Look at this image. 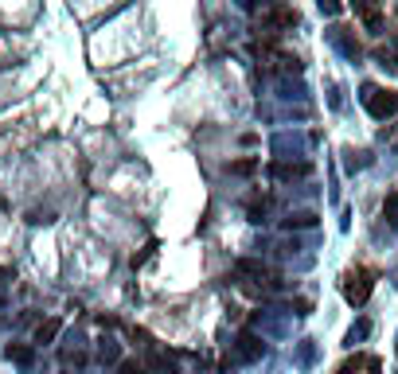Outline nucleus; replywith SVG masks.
<instances>
[{
  "label": "nucleus",
  "instance_id": "obj_1",
  "mask_svg": "<svg viewBox=\"0 0 398 374\" xmlns=\"http://www.w3.org/2000/svg\"><path fill=\"white\" fill-rule=\"evenodd\" d=\"M363 106H367V113L371 117H379V121H387V117H395L398 113V90H379V86H363Z\"/></svg>",
  "mask_w": 398,
  "mask_h": 374
},
{
  "label": "nucleus",
  "instance_id": "obj_2",
  "mask_svg": "<svg viewBox=\"0 0 398 374\" xmlns=\"http://www.w3.org/2000/svg\"><path fill=\"white\" fill-rule=\"evenodd\" d=\"M344 296H348V304H367V296H371V273L367 269H356V273L344 277Z\"/></svg>",
  "mask_w": 398,
  "mask_h": 374
},
{
  "label": "nucleus",
  "instance_id": "obj_3",
  "mask_svg": "<svg viewBox=\"0 0 398 374\" xmlns=\"http://www.w3.org/2000/svg\"><path fill=\"white\" fill-rule=\"evenodd\" d=\"M351 8H356L359 20L367 24V31H379V24H383V16H379V0H351Z\"/></svg>",
  "mask_w": 398,
  "mask_h": 374
},
{
  "label": "nucleus",
  "instance_id": "obj_4",
  "mask_svg": "<svg viewBox=\"0 0 398 374\" xmlns=\"http://www.w3.org/2000/svg\"><path fill=\"white\" fill-rule=\"evenodd\" d=\"M4 359H8V363H16L20 371H31V366H35V351H31V347H24V343H8V347H4Z\"/></svg>",
  "mask_w": 398,
  "mask_h": 374
},
{
  "label": "nucleus",
  "instance_id": "obj_5",
  "mask_svg": "<svg viewBox=\"0 0 398 374\" xmlns=\"http://www.w3.org/2000/svg\"><path fill=\"white\" fill-rule=\"evenodd\" d=\"M239 355L246 359V363H254V359H262V355H266V343H262L258 335L242 332V335H239Z\"/></svg>",
  "mask_w": 398,
  "mask_h": 374
},
{
  "label": "nucleus",
  "instance_id": "obj_6",
  "mask_svg": "<svg viewBox=\"0 0 398 374\" xmlns=\"http://www.w3.org/2000/svg\"><path fill=\"white\" fill-rule=\"evenodd\" d=\"M293 24H297V12L285 8V4L269 8V16H266V31H273V28H293Z\"/></svg>",
  "mask_w": 398,
  "mask_h": 374
},
{
  "label": "nucleus",
  "instance_id": "obj_7",
  "mask_svg": "<svg viewBox=\"0 0 398 374\" xmlns=\"http://www.w3.org/2000/svg\"><path fill=\"white\" fill-rule=\"evenodd\" d=\"M269 172H273V179H305L312 172V164H269Z\"/></svg>",
  "mask_w": 398,
  "mask_h": 374
},
{
  "label": "nucleus",
  "instance_id": "obj_8",
  "mask_svg": "<svg viewBox=\"0 0 398 374\" xmlns=\"http://www.w3.org/2000/svg\"><path fill=\"white\" fill-rule=\"evenodd\" d=\"M332 43H336V47L344 51L348 59H359V43L348 35V28H332Z\"/></svg>",
  "mask_w": 398,
  "mask_h": 374
},
{
  "label": "nucleus",
  "instance_id": "obj_9",
  "mask_svg": "<svg viewBox=\"0 0 398 374\" xmlns=\"http://www.w3.org/2000/svg\"><path fill=\"white\" fill-rule=\"evenodd\" d=\"M59 320H55V316H51V320H43L40 327H35V343H55V335H59Z\"/></svg>",
  "mask_w": 398,
  "mask_h": 374
},
{
  "label": "nucleus",
  "instance_id": "obj_10",
  "mask_svg": "<svg viewBox=\"0 0 398 374\" xmlns=\"http://www.w3.org/2000/svg\"><path fill=\"white\" fill-rule=\"evenodd\" d=\"M344 164H348V172H356V168H367L371 164V152H363V148H348V152H344Z\"/></svg>",
  "mask_w": 398,
  "mask_h": 374
},
{
  "label": "nucleus",
  "instance_id": "obj_11",
  "mask_svg": "<svg viewBox=\"0 0 398 374\" xmlns=\"http://www.w3.org/2000/svg\"><path fill=\"white\" fill-rule=\"evenodd\" d=\"M98 359H102V363H118V359H121V347L113 343V339H102V343H98Z\"/></svg>",
  "mask_w": 398,
  "mask_h": 374
},
{
  "label": "nucleus",
  "instance_id": "obj_12",
  "mask_svg": "<svg viewBox=\"0 0 398 374\" xmlns=\"http://www.w3.org/2000/svg\"><path fill=\"white\" fill-rule=\"evenodd\" d=\"M285 227L293 230V227H317V215L312 211H301V215H289L285 218Z\"/></svg>",
  "mask_w": 398,
  "mask_h": 374
},
{
  "label": "nucleus",
  "instance_id": "obj_13",
  "mask_svg": "<svg viewBox=\"0 0 398 374\" xmlns=\"http://www.w3.org/2000/svg\"><path fill=\"white\" fill-rule=\"evenodd\" d=\"M269 199H250V222H266Z\"/></svg>",
  "mask_w": 398,
  "mask_h": 374
},
{
  "label": "nucleus",
  "instance_id": "obj_14",
  "mask_svg": "<svg viewBox=\"0 0 398 374\" xmlns=\"http://www.w3.org/2000/svg\"><path fill=\"white\" fill-rule=\"evenodd\" d=\"M383 218H387L390 227H398V191L387 195V203H383Z\"/></svg>",
  "mask_w": 398,
  "mask_h": 374
},
{
  "label": "nucleus",
  "instance_id": "obj_15",
  "mask_svg": "<svg viewBox=\"0 0 398 374\" xmlns=\"http://www.w3.org/2000/svg\"><path fill=\"white\" fill-rule=\"evenodd\" d=\"M239 273L242 277H258L262 281V277H266V266H262V261H239Z\"/></svg>",
  "mask_w": 398,
  "mask_h": 374
},
{
  "label": "nucleus",
  "instance_id": "obj_16",
  "mask_svg": "<svg viewBox=\"0 0 398 374\" xmlns=\"http://www.w3.org/2000/svg\"><path fill=\"white\" fill-rule=\"evenodd\" d=\"M367 332H371V324H367V320H359V324L348 332V343H359V339H367Z\"/></svg>",
  "mask_w": 398,
  "mask_h": 374
},
{
  "label": "nucleus",
  "instance_id": "obj_17",
  "mask_svg": "<svg viewBox=\"0 0 398 374\" xmlns=\"http://www.w3.org/2000/svg\"><path fill=\"white\" fill-rule=\"evenodd\" d=\"M254 168H258V160H234V164H230V172H234V176H250Z\"/></svg>",
  "mask_w": 398,
  "mask_h": 374
},
{
  "label": "nucleus",
  "instance_id": "obj_18",
  "mask_svg": "<svg viewBox=\"0 0 398 374\" xmlns=\"http://www.w3.org/2000/svg\"><path fill=\"white\" fill-rule=\"evenodd\" d=\"M317 8L324 12V16H340V12H344V4H340V0H317Z\"/></svg>",
  "mask_w": 398,
  "mask_h": 374
},
{
  "label": "nucleus",
  "instance_id": "obj_19",
  "mask_svg": "<svg viewBox=\"0 0 398 374\" xmlns=\"http://www.w3.org/2000/svg\"><path fill=\"white\" fill-rule=\"evenodd\" d=\"M289 308H297V316H305V312H309V300H305V296H297V300H289Z\"/></svg>",
  "mask_w": 398,
  "mask_h": 374
},
{
  "label": "nucleus",
  "instance_id": "obj_20",
  "mask_svg": "<svg viewBox=\"0 0 398 374\" xmlns=\"http://www.w3.org/2000/svg\"><path fill=\"white\" fill-rule=\"evenodd\" d=\"M121 374H141L137 363H121Z\"/></svg>",
  "mask_w": 398,
  "mask_h": 374
},
{
  "label": "nucleus",
  "instance_id": "obj_21",
  "mask_svg": "<svg viewBox=\"0 0 398 374\" xmlns=\"http://www.w3.org/2000/svg\"><path fill=\"white\" fill-rule=\"evenodd\" d=\"M8 277H12V269H0V281H8Z\"/></svg>",
  "mask_w": 398,
  "mask_h": 374
},
{
  "label": "nucleus",
  "instance_id": "obj_22",
  "mask_svg": "<svg viewBox=\"0 0 398 374\" xmlns=\"http://www.w3.org/2000/svg\"><path fill=\"white\" fill-rule=\"evenodd\" d=\"M63 374H67V371H63Z\"/></svg>",
  "mask_w": 398,
  "mask_h": 374
}]
</instances>
